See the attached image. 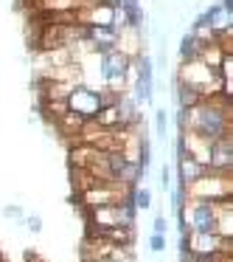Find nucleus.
<instances>
[{
	"mask_svg": "<svg viewBox=\"0 0 233 262\" xmlns=\"http://www.w3.org/2000/svg\"><path fill=\"white\" fill-rule=\"evenodd\" d=\"M186 198H202V200H222V198H233V183H230V172H216V169H205L191 186H186Z\"/></svg>",
	"mask_w": 233,
	"mask_h": 262,
	"instance_id": "2",
	"label": "nucleus"
},
{
	"mask_svg": "<svg viewBox=\"0 0 233 262\" xmlns=\"http://www.w3.org/2000/svg\"><path fill=\"white\" fill-rule=\"evenodd\" d=\"M54 121H57V127L65 133V136H79L82 124H85V119L76 116V113H70V110H68V113H62L59 119H54Z\"/></svg>",
	"mask_w": 233,
	"mask_h": 262,
	"instance_id": "7",
	"label": "nucleus"
},
{
	"mask_svg": "<svg viewBox=\"0 0 233 262\" xmlns=\"http://www.w3.org/2000/svg\"><path fill=\"white\" fill-rule=\"evenodd\" d=\"M87 262H113V259H87Z\"/></svg>",
	"mask_w": 233,
	"mask_h": 262,
	"instance_id": "16",
	"label": "nucleus"
},
{
	"mask_svg": "<svg viewBox=\"0 0 233 262\" xmlns=\"http://www.w3.org/2000/svg\"><path fill=\"white\" fill-rule=\"evenodd\" d=\"M154 130H158L160 138L169 136V119H166V110H158V113H154Z\"/></svg>",
	"mask_w": 233,
	"mask_h": 262,
	"instance_id": "9",
	"label": "nucleus"
},
{
	"mask_svg": "<svg viewBox=\"0 0 233 262\" xmlns=\"http://www.w3.org/2000/svg\"><path fill=\"white\" fill-rule=\"evenodd\" d=\"M152 228H154V234H166V231H169V220H166L163 214H158V217H154V223H152Z\"/></svg>",
	"mask_w": 233,
	"mask_h": 262,
	"instance_id": "11",
	"label": "nucleus"
},
{
	"mask_svg": "<svg viewBox=\"0 0 233 262\" xmlns=\"http://www.w3.org/2000/svg\"><path fill=\"white\" fill-rule=\"evenodd\" d=\"M25 226H29V231H31V234H40V231H42V220H40L37 214H31L29 220H25Z\"/></svg>",
	"mask_w": 233,
	"mask_h": 262,
	"instance_id": "12",
	"label": "nucleus"
},
{
	"mask_svg": "<svg viewBox=\"0 0 233 262\" xmlns=\"http://www.w3.org/2000/svg\"><path fill=\"white\" fill-rule=\"evenodd\" d=\"M98 62H101V79L104 88L115 96L126 93V71H130L132 59L126 54H121L118 48H110V51L98 54Z\"/></svg>",
	"mask_w": 233,
	"mask_h": 262,
	"instance_id": "3",
	"label": "nucleus"
},
{
	"mask_svg": "<svg viewBox=\"0 0 233 262\" xmlns=\"http://www.w3.org/2000/svg\"><path fill=\"white\" fill-rule=\"evenodd\" d=\"M149 245H152L154 254H163L166 251V234H152V243Z\"/></svg>",
	"mask_w": 233,
	"mask_h": 262,
	"instance_id": "10",
	"label": "nucleus"
},
{
	"mask_svg": "<svg viewBox=\"0 0 233 262\" xmlns=\"http://www.w3.org/2000/svg\"><path fill=\"white\" fill-rule=\"evenodd\" d=\"M208 169L216 172H233V138L222 136L211 144V164Z\"/></svg>",
	"mask_w": 233,
	"mask_h": 262,
	"instance_id": "5",
	"label": "nucleus"
},
{
	"mask_svg": "<svg viewBox=\"0 0 233 262\" xmlns=\"http://www.w3.org/2000/svg\"><path fill=\"white\" fill-rule=\"evenodd\" d=\"M3 217H12V220H20V217H23V209H20V206H6V209H3Z\"/></svg>",
	"mask_w": 233,
	"mask_h": 262,
	"instance_id": "13",
	"label": "nucleus"
},
{
	"mask_svg": "<svg viewBox=\"0 0 233 262\" xmlns=\"http://www.w3.org/2000/svg\"><path fill=\"white\" fill-rule=\"evenodd\" d=\"M199 51H202V42L194 37V31L183 34V40H180V62H186V59H197Z\"/></svg>",
	"mask_w": 233,
	"mask_h": 262,
	"instance_id": "6",
	"label": "nucleus"
},
{
	"mask_svg": "<svg viewBox=\"0 0 233 262\" xmlns=\"http://www.w3.org/2000/svg\"><path fill=\"white\" fill-rule=\"evenodd\" d=\"M160 186H163V189L171 186V169H169V166H163V172H160Z\"/></svg>",
	"mask_w": 233,
	"mask_h": 262,
	"instance_id": "14",
	"label": "nucleus"
},
{
	"mask_svg": "<svg viewBox=\"0 0 233 262\" xmlns=\"http://www.w3.org/2000/svg\"><path fill=\"white\" fill-rule=\"evenodd\" d=\"M180 85L191 88L194 93H199L202 99L208 96H216V93L222 91V79H219V71L211 68V65H205L202 59H186V62H180Z\"/></svg>",
	"mask_w": 233,
	"mask_h": 262,
	"instance_id": "1",
	"label": "nucleus"
},
{
	"mask_svg": "<svg viewBox=\"0 0 233 262\" xmlns=\"http://www.w3.org/2000/svg\"><path fill=\"white\" fill-rule=\"evenodd\" d=\"M219 6L225 9V12H230V14H233V0H219Z\"/></svg>",
	"mask_w": 233,
	"mask_h": 262,
	"instance_id": "15",
	"label": "nucleus"
},
{
	"mask_svg": "<svg viewBox=\"0 0 233 262\" xmlns=\"http://www.w3.org/2000/svg\"><path fill=\"white\" fill-rule=\"evenodd\" d=\"M132 203H135V209H149V206H152V192L135 186V192H132Z\"/></svg>",
	"mask_w": 233,
	"mask_h": 262,
	"instance_id": "8",
	"label": "nucleus"
},
{
	"mask_svg": "<svg viewBox=\"0 0 233 262\" xmlns=\"http://www.w3.org/2000/svg\"><path fill=\"white\" fill-rule=\"evenodd\" d=\"M115 93H110L107 88L104 91H96V88H87V85H76L68 96V110L76 116H82L85 121L96 119V113L104 107L107 102H113Z\"/></svg>",
	"mask_w": 233,
	"mask_h": 262,
	"instance_id": "4",
	"label": "nucleus"
}]
</instances>
